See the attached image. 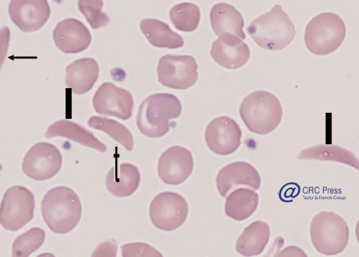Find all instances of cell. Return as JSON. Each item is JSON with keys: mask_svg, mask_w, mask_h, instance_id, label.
I'll return each instance as SVG.
<instances>
[{"mask_svg": "<svg viewBox=\"0 0 359 257\" xmlns=\"http://www.w3.org/2000/svg\"><path fill=\"white\" fill-rule=\"evenodd\" d=\"M41 211L45 222L52 231L65 234L73 229L79 222L82 207L78 196L73 190L58 186L45 195Z\"/></svg>", "mask_w": 359, "mask_h": 257, "instance_id": "obj_1", "label": "cell"}, {"mask_svg": "<svg viewBox=\"0 0 359 257\" xmlns=\"http://www.w3.org/2000/svg\"><path fill=\"white\" fill-rule=\"evenodd\" d=\"M182 106L178 98L167 93L151 95L139 107L136 123L140 132L149 138L165 135L172 125L169 120L179 117Z\"/></svg>", "mask_w": 359, "mask_h": 257, "instance_id": "obj_2", "label": "cell"}, {"mask_svg": "<svg viewBox=\"0 0 359 257\" xmlns=\"http://www.w3.org/2000/svg\"><path fill=\"white\" fill-rule=\"evenodd\" d=\"M246 30L260 47L274 51L287 47L296 34L294 25L279 5L254 20Z\"/></svg>", "mask_w": 359, "mask_h": 257, "instance_id": "obj_3", "label": "cell"}, {"mask_svg": "<svg viewBox=\"0 0 359 257\" xmlns=\"http://www.w3.org/2000/svg\"><path fill=\"white\" fill-rule=\"evenodd\" d=\"M241 118L251 132L266 135L279 124L283 115L280 101L265 90L255 91L243 100L240 107Z\"/></svg>", "mask_w": 359, "mask_h": 257, "instance_id": "obj_4", "label": "cell"}, {"mask_svg": "<svg viewBox=\"0 0 359 257\" xmlns=\"http://www.w3.org/2000/svg\"><path fill=\"white\" fill-rule=\"evenodd\" d=\"M311 242L316 250L325 255H335L346 247L349 228L344 219L331 211H322L312 218L310 225Z\"/></svg>", "mask_w": 359, "mask_h": 257, "instance_id": "obj_5", "label": "cell"}, {"mask_svg": "<svg viewBox=\"0 0 359 257\" xmlns=\"http://www.w3.org/2000/svg\"><path fill=\"white\" fill-rule=\"evenodd\" d=\"M346 35L342 19L332 13H321L307 25L304 41L308 50L317 55H325L336 50Z\"/></svg>", "mask_w": 359, "mask_h": 257, "instance_id": "obj_6", "label": "cell"}, {"mask_svg": "<svg viewBox=\"0 0 359 257\" xmlns=\"http://www.w3.org/2000/svg\"><path fill=\"white\" fill-rule=\"evenodd\" d=\"M35 207L33 193L19 185L7 189L1 204L0 222L6 230L17 231L29 222Z\"/></svg>", "mask_w": 359, "mask_h": 257, "instance_id": "obj_7", "label": "cell"}, {"mask_svg": "<svg viewBox=\"0 0 359 257\" xmlns=\"http://www.w3.org/2000/svg\"><path fill=\"white\" fill-rule=\"evenodd\" d=\"M189 211L188 203L180 194L172 192L159 193L149 206L150 219L156 228L172 231L186 221Z\"/></svg>", "mask_w": 359, "mask_h": 257, "instance_id": "obj_8", "label": "cell"}, {"mask_svg": "<svg viewBox=\"0 0 359 257\" xmlns=\"http://www.w3.org/2000/svg\"><path fill=\"white\" fill-rule=\"evenodd\" d=\"M198 67L195 59L192 56L167 54L159 60L158 79L168 88L186 89L197 82Z\"/></svg>", "mask_w": 359, "mask_h": 257, "instance_id": "obj_9", "label": "cell"}, {"mask_svg": "<svg viewBox=\"0 0 359 257\" xmlns=\"http://www.w3.org/2000/svg\"><path fill=\"white\" fill-rule=\"evenodd\" d=\"M62 157L53 145L40 142L33 146L26 153L22 170L29 177L37 181L49 179L60 171Z\"/></svg>", "mask_w": 359, "mask_h": 257, "instance_id": "obj_10", "label": "cell"}, {"mask_svg": "<svg viewBox=\"0 0 359 257\" xmlns=\"http://www.w3.org/2000/svg\"><path fill=\"white\" fill-rule=\"evenodd\" d=\"M93 104L98 114L126 120L132 115L133 99L128 90L106 82L94 94Z\"/></svg>", "mask_w": 359, "mask_h": 257, "instance_id": "obj_11", "label": "cell"}, {"mask_svg": "<svg viewBox=\"0 0 359 257\" xmlns=\"http://www.w3.org/2000/svg\"><path fill=\"white\" fill-rule=\"evenodd\" d=\"M241 136L238 124L227 116L214 118L205 132V141L208 147L220 155H229L237 150L241 144Z\"/></svg>", "mask_w": 359, "mask_h": 257, "instance_id": "obj_12", "label": "cell"}, {"mask_svg": "<svg viewBox=\"0 0 359 257\" xmlns=\"http://www.w3.org/2000/svg\"><path fill=\"white\" fill-rule=\"evenodd\" d=\"M194 160L191 152L178 146L164 152L158 161V173L164 183L176 185L186 181L192 173Z\"/></svg>", "mask_w": 359, "mask_h": 257, "instance_id": "obj_13", "label": "cell"}, {"mask_svg": "<svg viewBox=\"0 0 359 257\" xmlns=\"http://www.w3.org/2000/svg\"><path fill=\"white\" fill-rule=\"evenodd\" d=\"M11 19L25 33L41 28L51 14L47 0H11L9 6Z\"/></svg>", "mask_w": 359, "mask_h": 257, "instance_id": "obj_14", "label": "cell"}, {"mask_svg": "<svg viewBox=\"0 0 359 257\" xmlns=\"http://www.w3.org/2000/svg\"><path fill=\"white\" fill-rule=\"evenodd\" d=\"M56 47L65 53H77L86 49L91 35L86 26L79 20L68 18L59 22L53 32Z\"/></svg>", "mask_w": 359, "mask_h": 257, "instance_id": "obj_15", "label": "cell"}, {"mask_svg": "<svg viewBox=\"0 0 359 257\" xmlns=\"http://www.w3.org/2000/svg\"><path fill=\"white\" fill-rule=\"evenodd\" d=\"M220 195L226 198L236 187L243 185L258 190L261 184L260 175L253 166L245 162H237L223 168L216 179Z\"/></svg>", "mask_w": 359, "mask_h": 257, "instance_id": "obj_16", "label": "cell"}, {"mask_svg": "<svg viewBox=\"0 0 359 257\" xmlns=\"http://www.w3.org/2000/svg\"><path fill=\"white\" fill-rule=\"evenodd\" d=\"M239 37L228 35L213 43L210 54L221 66L229 69L242 67L248 61L250 51L248 45Z\"/></svg>", "mask_w": 359, "mask_h": 257, "instance_id": "obj_17", "label": "cell"}, {"mask_svg": "<svg viewBox=\"0 0 359 257\" xmlns=\"http://www.w3.org/2000/svg\"><path fill=\"white\" fill-rule=\"evenodd\" d=\"M99 71L98 64L94 59H78L69 64L66 68V84L76 94L86 93L97 81Z\"/></svg>", "mask_w": 359, "mask_h": 257, "instance_id": "obj_18", "label": "cell"}, {"mask_svg": "<svg viewBox=\"0 0 359 257\" xmlns=\"http://www.w3.org/2000/svg\"><path fill=\"white\" fill-rule=\"evenodd\" d=\"M210 21L215 33L222 37L228 35L244 39L243 31L244 22L241 13L233 6L224 3H218L211 9Z\"/></svg>", "mask_w": 359, "mask_h": 257, "instance_id": "obj_19", "label": "cell"}, {"mask_svg": "<svg viewBox=\"0 0 359 257\" xmlns=\"http://www.w3.org/2000/svg\"><path fill=\"white\" fill-rule=\"evenodd\" d=\"M140 174L134 165L123 163L111 168L107 173L106 186L107 190L118 197L132 195L138 188Z\"/></svg>", "mask_w": 359, "mask_h": 257, "instance_id": "obj_20", "label": "cell"}, {"mask_svg": "<svg viewBox=\"0 0 359 257\" xmlns=\"http://www.w3.org/2000/svg\"><path fill=\"white\" fill-rule=\"evenodd\" d=\"M45 135L47 138L63 137L102 153L107 151V147L91 132L68 120H60L55 122L50 125Z\"/></svg>", "mask_w": 359, "mask_h": 257, "instance_id": "obj_21", "label": "cell"}, {"mask_svg": "<svg viewBox=\"0 0 359 257\" xmlns=\"http://www.w3.org/2000/svg\"><path fill=\"white\" fill-rule=\"evenodd\" d=\"M270 228L264 221H256L247 226L236 244L237 252L242 255H257L263 252L270 237Z\"/></svg>", "mask_w": 359, "mask_h": 257, "instance_id": "obj_22", "label": "cell"}, {"mask_svg": "<svg viewBox=\"0 0 359 257\" xmlns=\"http://www.w3.org/2000/svg\"><path fill=\"white\" fill-rule=\"evenodd\" d=\"M140 27L149 43L155 47L176 49L184 44L180 35L171 30L167 24L157 19H143Z\"/></svg>", "mask_w": 359, "mask_h": 257, "instance_id": "obj_23", "label": "cell"}, {"mask_svg": "<svg viewBox=\"0 0 359 257\" xmlns=\"http://www.w3.org/2000/svg\"><path fill=\"white\" fill-rule=\"evenodd\" d=\"M300 160L333 161L344 164L358 170L359 163L356 156L350 151L341 147L320 144L306 148L297 155Z\"/></svg>", "mask_w": 359, "mask_h": 257, "instance_id": "obj_24", "label": "cell"}, {"mask_svg": "<svg viewBox=\"0 0 359 257\" xmlns=\"http://www.w3.org/2000/svg\"><path fill=\"white\" fill-rule=\"evenodd\" d=\"M259 195L254 191L240 188L231 192L226 199L225 212L227 216L237 221L249 218L256 210Z\"/></svg>", "mask_w": 359, "mask_h": 257, "instance_id": "obj_25", "label": "cell"}, {"mask_svg": "<svg viewBox=\"0 0 359 257\" xmlns=\"http://www.w3.org/2000/svg\"><path fill=\"white\" fill-rule=\"evenodd\" d=\"M88 125L94 129L102 131L122 145L127 150H133L134 141L129 130L116 120L93 116L88 121Z\"/></svg>", "mask_w": 359, "mask_h": 257, "instance_id": "obj_26", "label": "cell"}, {"mask_svg": "<svg viewBox=\"0 0 359 257\" xmlns=\"http://www.w3.org/2000/svg\"><path fill=\"white\" fill-rule=\"evenodd\" d=\"M200 16L199 7L191 3L176 5L169 12L171 21L175 28L184 32H192L196 30L199 25Z\"/></svg>", "mask_w": 359, "mask_h": 257, "instance_id": "obj_27", "label": "cell"}, {"mask_svg": "<svg viewBox=\"0 0 359 257\" xmlns=\"http://www.w3.org/2000/svg\"><path fill=\"white\" fill-rule=\"evenodd\" d=\"M45 232L39 227L32 228L18 236L12 245L13 257H26L36 251L43 243Z\"/></svg>", "mask_w": 359, "mask_h": 257, "instance_id": "obj_28", "label": "cell"}, {"mask_svg": "<svg viewBox=\"0 0 359 257\" xmlns=\"http://www.w3.org/2000/svg\"><path fill=\"white\" fill-rule=\"evenodd\" d=\"M79 10L93 29L105 26L110 21L108 15L102 12L103 0H79Z\"/></svg>", "mask_w": 359, "mask_h": 257, "instance_id": "obj_29", "label": "cell"}, {"mask_svg": "<svg viewBox=\"0 0 359 257\" xmlns=\"http://www.w3.org/2000/svg\"><path fill=\"white\" fill-rule=\"evenodd\" d=\"M124 257H162L161 253L153 247L144 242H133L121 246Z\"/></svg>", "mask_w": 359, "mask_h": 257, "instance_id": "obj_30", "label": "cell"}, {"mask_svg": "<svg viewBox=\"0 0 359 257\" xmlns=\"http://www.w3.org/2000/svg\"><path fill=\"white\" fill-rule=\"evenodd\" d=\"M300 187L299 185L294 182L285 184L279 191V198L283 202H289L296 197L299 194Z\"/></svg>", "mask_w": 359, "mask_h": 257, "instance_id": "obj_31", "label": "cell"}, {"mask_svg": "<svg viewBox=\"0 0 359 257\" xmlns=\"http://www.w3.org/2000/svg\"><path fill=\"white\" fill-rule=\"evenodd\" d=\"M117 250V245L115 243L110 241H105L97 247L92 256H115Z\"/></svg>", "mask_w": 359, "mask_h": 257, "instance_id": "obj_32", "label": "cell"}, {"mask_svg": "<svg viewBox=\"0 0 359 257\" xmlns=\"http://www.w3.org/2000/svg\"><path fill=\"white\" fill-rule=\"evenodd\" d=\"M278 255V256H301L306 257L307 255L305 252L300 248L296 246H289L282 250Z\"/></svg>", "mask_w": 359, "mask_h": 257, "instance_id": "obj_33", "label": "cell"}]
</instances>
